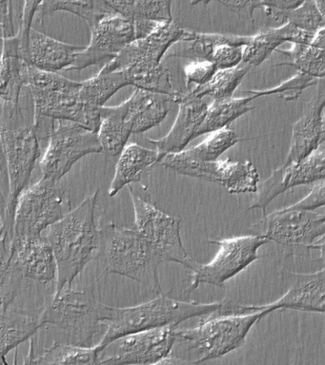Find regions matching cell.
I'll list each match as a JSON object with an SVG mask.
<instances>
[{"label": "cell", "instance_id": "6da1fadb", "mask_svg": "<svg viewBox=\"0 0 325 365\" xmlns=\"http://www.w3.org/2000/svg\"><path fill=\"white\" fill-rule=\"evenodd\" d=\"M268 314V310L254 312L252 304L222 302L221 307L204 315L196 327L176 328L175 344L162 364H201L222 358L244 345L254 325Z\"/></svg>", "mask_w": 325, "mask_h": 365}, {"label": "cell", "instance_id": "7a4b0ae2", "mask_svg": "<svg viewBox=\"0 0 325 365\" xmlns=\"http://www.w3.org/2000/svg\"><path fill=\"white\" fill-rule=\"evenodd\" d=\"M99 190L68 211L49 227L46 238L55 255L58 276L56 292L71 285L94 259L98 258L101 228L96 220Z\"/></svg>", "mask_w": 325, "mask_h": 365}, {"label": "cell", "instance_id": "3957f363", "mask_svg": "<svg viewBox=\"0 0 325 365\" xmlns=\"http://www.w3.org/2000/svg\"><path fill=\"white\" fill-rule=\"evenodd\" d=\"M22 105L21 96L19 104L0 102V139L6 160L9 196L4 227L12 240L14 213L16 201L26 188L34 168L41 156V142L36 134L34 118H31L30 107Z\"/></svg>", "mask_w": 325, "mask_h": 365}, {"label": "cell", "instance_id": "277c9868", "mask_svg": "<svg viewBox=\"0 0 325 365\" xmlns=\"http://www.w3.org/2000/svg\"><path fill=\"white\" fill-rule=\"evenodd\" d=\"M222 302L202 304L182 302L164 294L152 301L131 307H113L102 305L101 322L105 328L99 342L101 350L108 344L128 334L154 329L166 325H179L187 319L204 317L221 307Z\"/></svg>", "mask_w": 325, "mask_h": 365}, {"label": "cell", "instance_id": "5b68a950", "mask_svg": "<svg viewBox=\"0 0 325 365\" xmlns=\"http://www.w3.org/2000/svg\"><path fill=\"white\" fill-rule=\"evenodd\" d=\"M25 79L32 96L34 118L66 120L98 131L101 108L85 104L79 99L81 82L59 73L39 70L29 63L26 64Z\"/></svg>", "mask_w": 325, "mask_h": 365}, {"label": "cell", "instance_id": "8992f818", "mask_svg": "<svg viewBox=\"0 0 325 365\" xmlns=\"http://www.w3.org/2000/svg\"><path fill=\"white\" fill-rule=\"evenodd\" d=\"M104 274H118L161 294L158 257L136 230L110 222L101 228L98 258Z\"/></svg>", "mask_w": 325, "mask_h": 365}, {"label": "cell", "instance_id": "52a82bcc", "mask_svg": "<svg viewBox=\"0 0 325 365\" xmlns=\"http://www.w3.org/2000/svg\"><path fill=\"white\" fill-rule=\"evenodd\" d=\"M102 302L98 282L65 285L41 310L42 327L55 325L69 344L88 346L101 332Z\"/></svg>", "mask_w": 325, "mask_h": 365}, {"label": "cell", "instance_id": "ba28073f", "mask_svg": "<svg viewBox=\"0 0 325 365\" xmlns=\"http://www.w3.org/2000/svg\"><path fill=\"white\" fill-rule=\"evenodd\" d=\"M70 205L61 182L41 177L19 196L14 213L12 240L41 236L69 211Z\"/></svg>", "mask_w": 325, "mask_h": 365}, {"label": "cell", "instance_id": "9c48e42d", "mask_svg": "<svg viewBox=\"0 0 325 365\" xmlns=\"http://www.w3.org/2000/svg\"><path fill=\"white\" fill-rule=\"evenodd\" d=\"M251 232L290 250L305 248L324 253V207L315 210L281 208L262 216L251 225Z\"/></svg>", "mask_w": 325, "mask_h": 365}, {"label": "cell", "instance_id": "30bf717a", "mask_svg": "<svg viewBox=\"0 0 325 365\" xmlns=\"http://www.w3.org/2000/svg\"><path fill=\"white\" fill-rule=\"evenodd\" d=\"M135 212V230L152 247L159 261L176 262L193 270L198 261L191 258L181 236V220L159 210L150 200L127 185Z\"/></svg>", "mask_w": 325, "mask_h": 365}, {"label": "cell", "instance_id": "8fae6325", "mask_svg": "<svg viewBox=\"0 0 325 365\" xmlns=\"http://www.w3.org/2000/svg\"><path fill=\"white\" fill-rule=\"evenodd\" d=\"M187 29L172 21L159 22L148 36L136 38L104 66L102 70L122 71L130 86L136 83L161 65L168 50L184 38Z\"/></svg>", "mask_w": 325, "mask_h": 365}, {"label": "cell", "instance_id": "7c38bea8", "mask_svg": "<svg viewBox=\"0 0 325 365\" xmlns=\"http://www.w3.org/2000/svg\"><path fill=\"white\" fill-rule=\"evenodd\" d=\"M56 122L48 137L39 167L44 178L61 182L76 162L102 150L95 131L66 120Z\"/></svg>", "mask_w": 325, "mask_h": 365}, {"label": "cell", "instance_id": "4fadbf2b", "mask_svg": "<svg viewBox=\"0 0 325 365\" xmlns=\"http://www.w3.org/2000/svg\"><path fill=\"white\" fill-rule=\"evenodd\" d=\"M208 242L218 245L219 250L209 262L201 264L199 262L194 268L188 293L192 292L201 284L224 287L228 279L234 278L256 261L259 248L269 242L264 237L256 234L219 241L209 240Z\"/></svg>", "mask_w": 325, "mask_h": 365}, {"label": "cell", "instance_id": "5bb4252c", "mask_svg": "<svg viewBox=\"0 0 325 365\" xmlns=\"http://www.w3.org/2000/svg\"><path fill=\"white\" fill-rule=\"evenodd\" d=\"M159 164L181 175L221 185L232 194L256 193L261 182L258 170L249 160L196 162L184 158L178 153L166 154Z\"/></svg>", "mask_w": 325, "mask_h": 365}, {"label": "cell", "instance_id": "9a60e30c", "mask_svg": "<svg viewBox=\"0 0 325 365\" xmlns=\"http://www.w3.org/2000/svg\"><path fill=\"white\" fill-rule=\"evenodd\" d=\"M178 327L166 325L122 336L99 351V364H162L172 351Z\"/></svg>", "mask_w": 325, "mask_h": 365}, {"label": "cell", "instance_id": "2e32d148", "mask_svg": "<svg viewBox=\"0 0 325 365\" xmlns=\"http://www.w3.org/2000/svg\"><path fill=\"white\" fill-rule=\"evenodd\" d=\"M89 29V45L76 54L68 71L81 73L91 66L106 65L136 39L134 23L113 11L99 17Z\"/></svg>", "mask_w": 325, "mask_h": 365}, {"label": "cell", "instance_id": "e0dca14e", "mask_svg": "<svg viewBox=\"0 0 325 365\" xmlns=\"http://www.w3.org/2000/svg\"><path fill=\"white\" fill-rule=\"evenodd\" d=\"M325 142L301 161L284 164L269 178L259 182L256 197L248 210H261L264 215L268 205L276 197L299 185H310L324 179Z\"/></svg>", "mask_w": 325, "mask_h": 365}, {"label": "cell", "instance_id": "ac0fdd59", "mask_svg": "<svg viewBox=\"0 0 325 365\" xmlns=\"http://www.w3.org/2000/svg\"><path fill=\"white\" fill-rule=\"evenodd\" d=\"M172 102L179 105L178 115L172 128L161 139H148L158 151L159 163L166 154L181 153L196 138L208 107L204 99L191 96L186 91H176Z\"/></svg>", "mask_w": 325, "mask_h": 365}, {"label": "cell", "instance_id": "d6986e66", "mask_svg": "<svg viewBox=\"0 0 325 365\" xmlns=\"http://www.w3.org/2000/svg\"><path fill=\"white\" fill-rule=\"evenodd\" d=\"M10 250L14 267L25 281L46 284L56 279L55 255L45 237L12 240Z\"/></svg>", "mask_w": 325, "mask_h": 365}, {"label": "cell", "instance_id": "ffe728a7", "mask_svg": "<svg viewBox=\"0 0 325 365\" xmlns=\"http://www.w3.org/2000/svg\"><path fill=\"white\" fill-rule=\"evenodd\" d=\"M316 93L304 114L292 128L290 148L284 164L301 161L324 142V78L319 79Z\"/></svg>", "mask_w": 325, "mask_h": 365}, {"label": "cell", "instance_id": "44dd1931", "mask_svg": "<svg viewBox=\"0 0 325 365\" xmlns=\"http://www.w3.org/2000/svg\"><path fill=\"white\" fill-rule=\"evenodd\" d=\"M84 48L59 41L32 27L27 39L21 43V56L39 70L59 73L68 71Z\"/></svg>", "mask_w": 325, "mask_h": 365}, {"label": "cell", "instance_id": "7402d4cb", "mask_svg": "<svg viewBox=\"0 0 325 365\" xmlns=\"http://www.w3.org/2000/svg\"><path fill=\"white\" fill-rule=\"evenodd\" d=\"M289 289L281 298L270 304H262L271 312L281 309H293L304 312L324 313V268L314 273H295Z\"/></svg>", "mask_w": 325, "mask_h": 365}, {"label": "cell", "instance_id": "603a6c76", "mask_svg": "<svg viewBox=\"0 0 325 365\" xmlns=\"http://www.w3.org/2000/svg\"><path fill=\"white\" fill-rule=\"evenodd\" d=\"M316 33L301 30L289 22L278 28L264 29L251 36L250 41L244 46L242 62L252 68L258 67L284 43L311 44Z\"/></svg>", "mask_w": 325, "mask_h": 365}, {"label": "cell", "instance_id": "cb8c5ba5", "mask_svg": "<svg viewBox=\"0 0 325 365\" xmlns=\"http://www.w3.org/2000/svg\"><path fill=\"white\" fill-rule=\"evenodd\" d=\"M26 61L21 56L19 34L0 37V102L19 104L22 90L26 87Z\"/></svg>", "mask_w": 325, "mask_h": 365}, {"label": "cell", "instance_id": "d4e9b609", "mask_svg": "<svg viewBox=\"0 0 325 365\" xmlns=\"http://www.w3.org/2000/svg\"><path fill=\"white\" fill-rule=\"evenodd\" d=\"M171 98L164 94L152 93L135 88L130 98L122 103L125 120L132 128L133 133H144L158 127L169 113Z\"/></svg>", "mask_w": 325, "mask_h": 365}, {"label": "cell", "instance_id": "484cf974", "mask_svg": "<svg viewBox=\"0 0 325 365\" xmlns=\"http://www.w3.org/2000/svg\"><path fill=\"white\" fill-rule=\"evenodd\" d=\"M42 327L39 313L0 305V364H8L7 354L28 341Z\"/></svg>", "mask_w": 325, "mask_h": 365}, {"label": "cell", "instance_id": "4316f807", "mask_svg": "<svg viewBox=\"0 0 325 365\" xmlns=\"http://www.w3.org/2000/svg\"><path fill=\"white\" fill-rule=\"evenodd\" d=\"M158 163L159 153L156 150H150L134 143L125 145L119 153V159L116 165L109 196H116L126 185L141 182L144 176Z\"/></svg>", "mask_w": 325, "mask_h": 365}, {"label": "cell", "instance_id": "83f0119b", "mask_svg": "<svg viewBox=\"0 0 325 365\" xmlns=\"http://www.w3.org/2000/svg\"><path fill=\"white\" fill-rule=\"evenodd\" d=\"M250 38L251 36L238 34H205L187 30L184 38L175 43L168 50L164 58L181 57L191 61H210L214 48L216 46L230 44L244 47L250 41Z\"/></svg>", "mask_w": 325, "mask_h": 365}, {"label": "cell", "instance_id": "f1b7e54d", "mask_svg": "<svg viewBox=\"0 0 325 365\" xmlns=\"http://www.w3.org/2000/svg\"><path fill=\"white\" fill-rule=\"evenodd\" d=\"M132 133V128L125 120L124 104L101 108V124L96 134L102 151L110 156L119 155Z\"/></svg>", "mask_w": 325, "mask_h": 365}, {"label": "cell", "instance_id": "f546056e", "mask_svg": "<svg viewBox=\"0 0 325 365\" xmlns=\"http://www.w3.org/2000/svg\"><path fill=\"white\" fill-rule=\"evenodd\" d=\"M101 351L99 344L95 346H82L69 344V342H55L50 348L44 350L39 356H35L33 344H31L29 355L26 364H99V353Z\"/></svg>", "mask_w": 325, "mask_h": 365}, {"label": "cell", "instance_id": "4dcf8cb0", "mask_svg": "<svg viewBox=\"0 0 325 365\" xmlns=\"http://www.w3.org/2000/svg\"><path fill=\"white\" fill-rule=\"evenodd\" d=\"M127 86H130L129 80L122 71H107L101 68L96 76L81 82L79 99L85 104L102 108L111 97Z\"/></svg>", "mask_w": 325, "mask_h": 365}, {"label": "cell", "instance_id": "1f68e13d", "mask_svg": "<svg viewBox=\"0 0 325 365\" xmlns=\"http://www.w3.org/2000/svg\"><path fill=\"white\" fill-rule=\"evenodd\" d=\"M255 97H239L224 100H214L208 106L204 121L199 127L196 138L204 134L227 128V125L239 118L245 113L252 110L254 107L250 105Z\"/></svg>", "mask_w": 325, "mask_h": 365}, {"label": "cell", "instance_id": "d6a6232c", "mask_svg": "<svg viewBox=\"0 0 325 365\" xmlns=\"http://www.w3.org/2000/svg\"><path fill=\"white\" fill-rule=\"evenodd\" d=\"M249 65L241 62L238 67L228 70H218L212 78L204 85L196 86L186 93L191 96L204 99L205 96H211L214 100L232 98L239 86L241 84L245 76L249 73Z\"/></svg>", "mask_w": 325, "mask_h": 365}, {"label": "cell", "instance_id": "836d02e7", "mask_svg": "<svg viewBox=\"0 0 325 365\" xmlns=\"http://www.w3.org/2000/svg\"><path fill=\"white\" fill-rule=\"evenodd\" d=\"M56 11H68L87 22L88 27L99 17L112 11L101 0H42L36 10L35 19L44 24L47 16Z\"/></svg>", "mask_w": 325, "mask_h": 365}, {"label": "cell", "instance_id": "e575fe53", "mask_svg": "<svg viewBox=\"0 0 325 365\" xmlns=\"http://www.w3.org/2000/svg\"><path fill=\"white\" fill-rule=\"evenodd\" d=\"M11 240L4 225H0V305L10 307L25 290L26 282L12 264Z\"/></svg>", "mask_w": 325, "mask_h": 365}, {"label": "cell", "instance_id": "d590c367", "mask_svg": "<svg viewBox=\"0 0 325 365\" xmlns=\"http://www.w3.org/2000/svg\"><path fill=\"white\" fill-rule=\"evenodd\" d=\"M276 53L287 56L284 61L279 62V66H292L296 71L318 79L324 78V47L311 44L293 43L290 50H279Z\"/></svg>", "mask_w": 325, "mask_h": 365}, {"label": "cell", "instance_id": "8d00e7d4", "mask_svg": "<svg viewBox=\"0 0 325 365\" xmlns=\"http://www.w3.org/2000/svg\"><path fill=\"white\" fill-rule=\"evenodd\" d=\"M242 139L235 131L224 128L211 133L210 135L196 147L179 153L184 158L196 162H213L226 153Z\"/></svg>", "mask_w": 325, "mask_h": 365}, {"label": "cell", "instance_id": "74e56055", "mask_svg": "<svg viewBox=\"0 0 325 365\" xmlns=\"http://www.w3.org/2000/svg\"><path fill=\"white\" fill-rule=\"evenodd\" d=\"M276 21H281V24L289 22L301 30L316 33L324 28V14L313 0H304L298 8L279 14Z\"/></svg>", "mask_w": 325, "mask_h": 365}, {"label": "cell", "instance_id": "f35d334b", "mask_svg": "<svg viewBox=\"0 0 325 365\" xmlns=\"http://www.w3.org/2000/svg\"><path fill=\"white\" fill-rule=\"evenodd\" d=\"M319 81V79L316 77L298 71L295 76L285 80L276 87L267 88V90H251L249 93L256 99L261 96H276L286 101H292V100L298 99L302 91L316 86Z\"/></svg>", "mask_w": 325, "mask_h": 365}, {"label": "cell", "instance_id": "ab89813d", "mask_svg": "<svg viewBox=\"0 0 325 365\" xmlns=\"http://www.w3.org/2000/svg\"><path fill=\"white\" fill-rule=\"evenodd\" d=\"M174 0H136L135 19L152 22L172 21Z\"/></svg>", "mask_w": 325, "mask_h": 365}, {"label": "cell", "instance_id": "60d3db41", "mask_svg": "<svg viewBox=\"0 0 325 365\" xmlns=\"http://www.w3.org/2000/svg\"><path fill=\"white\" fill-rule=\"evenodd\" d=\"M242 46L222 44L214 48L210 61L216 66L218 70H228L238 67L244 57Z\"/></svg>", "mask_w": 325, "mask_h": 365}, {"label": "cell", "instance_id": "b9f144b4", "mask_svg": "<svg viewBox=\"0 0 325 365\" xmlns=\"http://www.w3.org/2000/svg\"><path fill=\"white\" fill-rule=\"evenodd\" d=\"M184 71L187 86L190 84L201 86L212 78L218 68L212 62L204 60V61H191L188 63Z\"/></svg>", "mask_w": 325, "mask_h": 365}, {"label": "cell", "instance_id": "7bdbcfd3", "mask_svg": "<svg viewBox=\"0 0 325 365\" xmlns=\"http://www.w3.org/2000/svg\"><path fill=\"white\" fill-rule=\"evenodd\" d=\"M324 179L319 180V181L314 182L312 190L310 193L301 201L296 202L292 205H289L292 208H298V210H315L319 207H324Z\"/></svg>", "mask_w": 325, "mask_h": 365}, {"label": "cell", "instance_id": "ee69618b", "mask_svg": "<svg viewBox=\"0 0 325 365\" xmlns=\"http://www.w3.org/2000/svg\"><path fill=\"white\" fill-rule=\"evenodd\" d=\"M213 1V0H212ZM239 17L253 19L254 13L261 7V0H214Z\"/></svg>", "mask_w": 325, "mask_h": 365}, {"label": "cell", "instance_id": "f6af8a7d", "mask_svg": "<svg viewBox=\"0 0 325 365\" xmlns=\"http://www.w3.org/2000/svg\"><path fill=\"white\" fill-rule=\"evenodd\" d=\"M304 2V0H261V7L267 17L276 21L279 14L294 10Z\"/></svg>", "mask_w": 325, "mask_h": 365}, {"label": "cell", "instance_id": "bcb514c9", "mask_svg": "<svg viewBox=\"0 0 325 365\" xmlns=\"http://www.w3.org/2000/svg\"><path fill=\"white\" fill-rule=\"evenodd\" d=\"M0 30L2 37L16 36L15 23H14L12 0H0Z\"/></svg>", "mask_w": 325, "mask_h": 365}, {"label": "cell", "instance_id": "7dc6e473", "mask_svg": "<svg viewBox=\"0 0 325 365\" xmlns=\"http://www.w3.org/2000/svg\"><path fill=\"white\" fill-rule=\"evenodd\" d=\"M113 13L134 21L136 0H101Z\"/></svg>", "mask_w": 325, "mask_h": 365}, {"label": "cell", "instance_id": "c3c4849f", "mask_svg": "<svg viewBox=\"0 0 325 365\" xmlns=\"http://www.w3.org/2000/svg\"><path fill=\"white\" fill-rule=\"evenodd\" d=\"M8 196H9V179L6 160L2 150L1 139H0V207L6 212Z\"/></svg>", "mask_w": 325, "mask_h": 365}, {"label": "cell", "instance_id": "681fc988", "mask_svg": "<svg viewBox=\"0 0 325 365\" xmlns=\"http://www.w3.org/2000/svg\"><path fill=\"white\" fill-rule=\"evenodd\" d=\"M316 5V7L319 8V10L321 11V13L324 14V0H313Z\"/></svg>", "mask_w": 325, "mask_h": 365}, {"label": "cell", "instance_id": "f907efd6", "mask_svg": "<svg viewBox=\"0 0 325 365\" xmlns=\"http://www.w3.org/2000/svg\"><path fill=\"white\" fill-rule=\"evenodd\" d=\"M4 217H5L4 211V210H2L1 207H0V222H2V225H4Z\"/></svg>", "mask_w": 325, "mask_h": 365}]
</instances>
